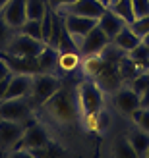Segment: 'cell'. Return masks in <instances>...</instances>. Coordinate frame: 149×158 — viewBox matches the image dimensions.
Here are the masks:
<instances>
[{"instance_id":"cell-18","label":"cell","mask_w":149,"mask_h":158,"mask_svg":"<svg viewBox=\"0 0 149 158\" xmlns=\"http://www.w3.org/2000/svg\"><path fill=\"white\" fill-rule=\"evenodd\" d=\"M97 25L103 29L105 33H107V37L112 41V39L122 31V27H124V25H128V23L124 21L122 18H118V15H116L112 10H107V12L99 18V23H97Z\"/></svg>"},{"instance_id":"cell-12","label":"cell","mask_w":149,"mask_h":158,"mask_svg":"<svg viewBox=\"0 0 149 158\" xmlns=\"http://www.w3.org/2000/svg\"><path fill=\"white\" fill-rule=\"evenodd\" d=\"M108 10V6L103 0H77L72 6L64 8L56 14H76V15H87V18H101Z\"/></svg>"},{"instance_id":"cell-28","label":"cell","mask_w":149,"mask_h":158,"mask_svg":"<svg viewBox=\"0 0 149 158\" xmlns=\"http://www.w3.org/2000/svg\"><path fill=\"white\" fill-rule=\"evenodd\" d=\"M15 33V31L8 25V23L4 21V18H2V14H0V52H2L6 46H8V43H10V39H12V35Z\"/></svg>"},{"instance_id":"cell-34","label":"cell","mask_w":149,"mask_h":158,"mask_svg":"<svg viewBox=\"0 0 149 158\" xmlns=\"http://www.w3.org/2000/svg\"><path fill=\"white\" fill-rule=\"evenodd\" d=\"M139 106H142V108H149V87L143 93H139Z\"/></svg>"},{"instance_id":"cell-35","label":"cell","mask_w":149,"mask_h":158,"mask_svg":"<svg viewBox=\"0 0 149 158\" xmlns=\"http://www.w3.org/2000/svg\"><path fill=\"white\" fill-rule=\"evenodd\" d=\"M142 43H143V44H145V46H147V48H149V33H147V35H143V37H142Z\"/></svg>"},{"instance_id":"cell-9","label":"cell","mask_w":149,"mask_h":158,"mask_svg":"<svg viewBox=\"0 0 149 158\" xmlns=\"http://www.w3.org/2000/svg\"><path fill=\"white\" fill-rule=\"evenodd\" d=\"M112 104L120 114L128 116V118L134 114L138 108H142L139 106V94L132 89L130 85H120L118 89L112 93Z\"/></svg>"},{"instance_id":"cell-37","label":"cell","mask_w":149,"mask_h":158,"mask_svg":"<svg viewBox=\"0 0 149 158\" xmlns=\"http://www.w3.org/2000/svg\"><path fill=\"white\" fill-rule=\"evenodd\" d=\"M111 2H114V0H107V6H108V4H111Z\"/></svg>"},{"instance_id":"cell-5","label":"cell","mask_w":149,"mask_h":158,"mask_svg":"<svg viewBox=\"0 0 149 158\" xmlns=\"http://www.w3.org/2000/svg\"><path fill=\"white\" fill-rule=\"evenodd\" d=\"M0 118L12 122H23L31 123L33 120V100L29 97H18V98H4L0 102Z\"/></svg>"},{"instance_id":"cell-14","label":"cell","mask_w":149,"mask_h":158,"mask_svg":"<svg viewBox=\"0 0 149 158\" xmlns=\"http://www.w3.org/2000/svg\"><path fill=\"white\" fill-rule=\"evenodd\" d=\"M80 122L83 123V127L87 129V131L101 135V133H105L108 127H111V114H108L105 108H101L99 112H93V114L83 116Z\"/></svg>"},{"instance_id":"cell-24","label":"cell","mask_w":149,"mask_h":158,"mask_svg":"<svg viewBox=\"0 0 149 158\" xmlns=\"http://www.w3.org/2000/svg\"><path fill=\"white\" fill-rule=\"evenodd\" d=\"M20 33L23 35H29L33 39H39V41H43V31H41V19H25V23L18 29Z\"/></svg>"},{"instance_id":"cell-10","label":"cell","mask_w":149,"mask_h":158,"mask_svg":"<svg viewBox=\"0 0 149 158\" xmlns=\"http://www.w3.org/2000/svg\"><path fill=\"white\" fill-rule=\"evenodd\" d=\"M108 44H111V39L107 37V33L99 25H95L83 37V41L77 50H80L81 56H91V54H101Z\"/></svg>"},{"instance_id":"cell-19","label":"cell","mask_w":149,"mask_h":158,"mask_svg":"<svg viewBox=\"0 0 149 158\" xmlns=\"http://www.w3.org/2000/svg\"><path fill=\"white\" fill-rule=\"evenodd\" d=\"M37 66H39V72L56 73V69H58V48H54L50 44H45V48L37 56Z\"/></svg>"},{"instance_id":"cell-16","label":"cell","mask_w":149,"mask_h":158,"mask_svg":"<svg viewBox=\"0 0 149 158\" xmlns=\"http://www.w3.org/2000/svg\"><path fill=\"white\" fill-rule=\"evenodd\" d=\"M108 62L103 58V54H91V56H81V73L89 79H97L107 69Z\"/></svg>"},{"instance_id":"cell-15","label":"cell","mask_w":149,"mask_h":158,"mask_svg":"<svg viewBox=\"0 0 149 158\" xmlns=\"http://www.w3.org/2000/svg\"><path fill=\"white\" fill-rule=\"evenodd\" d=\"M126 139L132 145V148L136 151L138 158L147 156V151H149V133L147 131H143L142 127H138V125H132L126 131Z\"/></svg>"},{"instance_id":"cell-8","label":"cell","mask_w":149,"mask_h":158,"mask_svg":"<svg viewBox=\"0 0 149 158\" xmlns=\"http://www.w3.org/2000/svg\"><path fill=\"white\" fill-rule=\"evenodd\" d=\"M27 125L29 123L2 120V118H0V152L8 154L10 151H14V148L18 147V143H20V139H21Z\"/></svg>"},{"instance_id":"cell-33","label":"cell","mask_w":149,"mask_h":158,"mask_svg":"<svg viewBox=\"0 0 149 158\" xmlns=\"http://www.w3.org/2000/svg\"><path fill=\"white\" fill-rule=\"evenodd\" d=\"M10 79H12V75H8L6 79L0 81V102L6 98V91H8V85H10Z\"/></svg>"},{"instance_id":"cell-4","label":"cell","mask_w":149,"mask_h":158,"mask_svg":"<svg viewBox=\"0 0 149 158\" xmlns=\"http://www.w3.org/2000/svg\"><path fill=\"white\" fill-rule=\"evenodd\" d=\"M43 41H39V39H33L29 35H23L20 31H15L12 35L10 43L8 46L2 50V54H8V56H18V58H37L39 52L45 48Z\"/></svg>"},{"instance_id":"cell-30","label":"cell","mask_w":149,"mask_h":158,"mask_svg":"<svg viewBox=\"0 0 149 158\" xmlns=\"http://www.w3.org/2000/svg\"><path fill=\"white\" fill-rule=\"evenodd\" d=\"M132 8H134V15L138 18H143L149 14V0H132Z\"/></svg>"},{"instance_id":"cell-22","label":"cell","mask_w":149,"mask_h":158,"mask_svg":"<svg viewBox=\"0 0 149 158\" xmlns=\"http://www.w3.org/2000/svg\"><path fill=\"white\" fill-rule=\"evenodd\" d=\"M49 2L46 0H25V14L27 19H41L46 10Z\"/></svg>"},{"instance_id":"cell-6","label":"cell","mask_w":149,"mask_h":158,"mask_svg":"<svg viewBox=\"0 0 149 158\" xmlns=\"http://www.w3.org/2000/svg\"><path fill=\"white\" fill-rule=\"evenodd\" d=\"M60 15H62L64 29L68 31V35L72 37L76 48H80L83 37L99 23V18H87V15H76V14H60Z\"/></svg>"},{"instance_id":"cell-1","label":"cell","mask_w":149,"mask_h":158,"mask_svg":"<svg viewBox=\"0 0 149 158\" xmlns=\"http://www.w3.org/2000/svg\"><path fill=\"white\" fill-rule=\"evenodd\" d=\"M41 108L45 114L58 125H72L81 120L80 106H77V91L76 85H64L52 94V97L43 102Z\"/></svg>"},{"instance_id":"cell-21","label":"cell","mask_w":149,"mask_h":158,"mask_svg":"<svg viewBox=\"0 0 149 158\" xmlns=\"http://www.w3.org/2000/svg\"><path fill=\"white\" fill-rule=\"evenodd\" d=\"M108 10H112L118 18H122L124 21L132 25L136 21V15H134V8H132V0H114V2L108 4Z\"/></svg>"},{"instance_id":"cell-23","label":"cell","mask_w":149,"mask_h":158,"mask_svg":"<svg viewBox=\"0 0 149 158\" xmlns=\"http://www.w3.org/2000/svg\"><path fill=\"white\" fill-rule=\"evenodd\" d=\"M112 154L114 156H124V158H138L136 151L132 148V145L128 143L126 135H124L122 139H116L114 145H112Z\"/></svg>"},{"instance_id":"cell-25","label":"cell","mask_w":149,"mask_h":158,"mask_svg":"<svg viewBox=\"0 0 149 158\" xmlns=\"http://www.w3.org/2000/svg\"><path fill=\"white\" fill-rule=\"evenodd\" d=\"M126 56L132 60V62H136L138 66H143V64H149V48L143 44V43H139L136 48H132Z\"/></svg>"},{"instance_id":"cell-20","label":"cell","mask_w":149,"mask_h":158,"mask_svg":"<svg viewBox=\"0 0 149 158\" xmlns=\"http://www.w3.org/2000/svg\"><path fill=\"white\" fill-rule=\"evenodd\" d=\"M81 66V54L77 50H58V69L56 73H72Z\"/></svg>"},{"instance_id":"cell-36","label":"cell","mask_w":149,"mask_h":158,"mask_svg":"<svg viewBox=\"0 0 149 158\" xmlns=\"http://www.w3.org/2000/svg\"><path fill=\"white\" fill-rule=\"evenodd\" d=\"M6 2H8V0H0V8H2V6H4Z\"/></svg>"},{"instance_id":"cell-39","label":"cell","mask_w":149,"mask_h":158,"mask_svg":"<svg viewBox=\"0 0 149 158\" xmlns=\"http://www.w3.org/2000/svg\"><path fill=\"white\" fill-rule=\"evenodd\" d=\"M103 2H105V4H107V0H103Z\"/></svg>"},{"instance_id":"cell-17","label":"cell","mask_w":149,"mask_h":158,"mask_svg":"<svg viewBox=\"0 0 149 158\" xmlns=\"http://www.w3.org/2000/svg\"><path fill=\"white\" fill-rule=\"evenodd\" d=\"M139 43H142V37H138L130 25H124L120 33L111 41V44L116 46V48H118L120 52H124V54H128L132 48H136Z\"/></svg>"},{"instance_id":"cell-38","label":"cell","mask_w":149,"mask_h":158,"mask_svg":"<svg viewBox=\"0 0 149 158\" xmlns=\"http://www.w3.org/2000/svg\"><path fill=\"white\" fill-rule=\"evenodd\" d=\"M145 158H149V151H147V156H145Z\"/></svg>"},{"instance_id":"cell-27","label":"cell","mask_w":149,"mask_h":158,"mask_svg":"<svg viewBox=\"0 0 149 158\" xmlns=\"http://www.w3.org/2000/svg\"><path fill=\"white\" fill-rule=\"evenodd\" d=\"M130 87H132V89H134L138 94L143 93L147 87H149V69H142V72H139V73L130 81Z\"/></svg>"},{"instance_id":"cell-32","label":"cell","mask_w":149,"mask_h":158,"mask_svg":"<svg viewBox=\"0 0 149 158\" xmlns=\"http://www.w3.org/2000/svg\"><path fill=\"white\" fill-rule=\"evenodd\" d=\"M14 72H12V68H10V64H8V60L0 54V81L2 79H6L8 75H12Z\"/></svg>"},{"instance_id":"cell-26","label":"cell","mask_w":149,"mask_h":158,"mask_svg":"<svg viewBox=\"0 0 149 158\" xmlns=\"http://www.w3.org/2000/svg\"><path fill=\"white\" fill-rule=\"evenodd\" d=\"M130 120L134 125H138V127H142L143 131L149 133V108H138L136 112L130 116Z\"/></svg>"},{"instance_id":"cell-11","label":"cell","mask_w":149,"mask_h":158,"mask_svg":"<svg viewBox=\"0 0 149 158\" xmlns=\"http://www.w3.org/2000/svg\"><path fill=\"white\" fill-rule=\"evenodd\" d=\"M0 14H2L4 21L10 25L14 31H18L27 19L25 14V0H8V2L0 8Z\"/></svg>"},{"instance_id":"cell-7","label":"cell","mask_w":149,"mask_h":158,"mask_svg":"<svg viewBox=\"0 0 149 158\" xmlns=\"http://www.w3.org/2000/svg\"><path fill=\"white\" fill-rule=\"evenodd\" d=\"M50 141H52L50 133L41 122H31L25 127V131H23V135H21V139H20V143H18L15 148H21V151H35V148L46 147Z\"/></svg>"},{"instance_id":"cell-13","label":"cell","mask_w":149,"mask_h":158,"mask_svg":"<svg viewBox=\"0 0 149 158\" xmlns=\"http://www.w3.org/2000/svg\"><path fill=\"white\" fill-rule=\"evenodd\" d=\"M31 81H33V73H12L10 85H8V91H6V98L29 97Z\"/></svg>"},{"instance_id":"cell-3","label":"cell","mask_w":149,"mask_h":158,"mask_svg":"<svg viewBox=\"0 0 149 158\" xmlns=\"http://www.w3.org/2000/svg\"><path fill=\"white\" fill-rule=\"evenodd\" d=\"M62 87V79L58 73H45L37 72L33 73V81H31V93L29 98L33 100V104L41 106L43 102H46L54 93Z\"/></svg>"},{"instance_id":"cell-31","label":"cell","mask_w":149,"mask_h":158,"mask_svg":"<svg viewBox=\"0 0 149 158\" xmlns=\"http://www.w3.org/2000/svg\"><path fill=\"white\" fill-rule=\"evenodd\" d=\"M46 2H49V6L52 8L54 12H62L64 8L72 6L74 2H77V0H46Z\"/></svg>"},{"instance_id":"cell-2","label":"cell","mask_w":149,"mask_h":158,"mask_svg":"<svg viewBox=\"0 0 149 158\" xmlns=\"http://www.w3.org/2000/svg\"><path fill=\"white\" fill-rule=\"evenodd\" d=\"M76 91H77V106H80V114L81 118L93 114V112H99L105 104V94L103 89L99 87V83L95 79H83L76 85Z\"/></svg>"},{"instance_id":"cell-29","label":"cell","mask_w":149,"mask_h":158,"mask_svg":"<svg viewBox=\"0 0 149 158\" xmlns=\"http://www.w3.org/2000/svg\"><path fill=\"white\" fill-rule=\"evenodd\" d=\"M130 27L134 29V33H136L138 37L147 35V33H149V14H147V15H143V18H138V19L132 23Z\"/></svg>"}]
</instances>
